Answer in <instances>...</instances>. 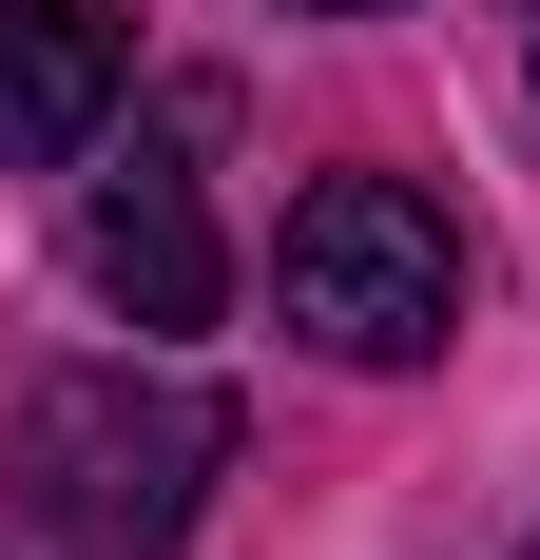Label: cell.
I'll list each match as a JSON object with an SVG mask.
<instances>
[{
	"label": "cell",
	"mask_w": 540,
	"mask_h": 560,
	"mask_svg": "<svg viewBox=\"0 0 540 560\" xmlns=\"http://www.w3.org/2000/svg\"><path fill=\"white\" fill-rule=\"evenodd\" d=\"M213 464H232V406L174 387V368H58L0 425V483H20V522L58 560H174Z\"/></svg>",
	"instance_id": "obj_1"
},
{
	"label": "cell",
	"mask_w": 540,
	"mask_h": 560,
	"mask_svg": "<svg viewBox=\"0 0 540 560\" xmlns=\"http://www.w3.org/2000/svg\"><path fill=\"white\" fill-rule=\"evenodd\" d=\"M270 290H290V329L348 348V368H425L444 310H463V252H444V213L406 194V174H309Z\"/></svg>",
	"instance_id": "obj_2"
},
{
	"label": "cell",
	"mask_w": 540,
	"mask_h": 560,
	"mask_svg": "<svg viewBox=\"0 0 540 560\" xmlns=\"http://www.w3.org/2000/svg\"><path fill=\"white\" fill-rule=\"evenodd\" d=\"M78 271H97V310H136V329H213V213H193V174L174 155H136V174H97L78 194Z\"/></svg>",
	"instance_id": "obj_3"
},
{
	"label": "cell",
	"mask_w": 540,
	"mask_h": 560,
	"mask_svg": "<svg viewBox=\"0 0 540 560\" xmlns=\"http://www.w3.org/2000/svg\"><path fill=\"white\" fill-rule=\"evenodd\" d=\"M116 78H136V20L116 0H0V174L78 155L116 116Z\"/></svg>",
	"instance_id": "obj_4"
},
{
	"label": "cell",
	"mask_w": 540,
	"mask_h": 560,
	"mask_svg": "<svg viewBox=\"0 0 540 560\" xmlns=\"http://www.w3.org/2000/svg\"><path fill=\"white\" fill-rule=\"evenodd\" d=\"M309 20H386V0H309Z\"/></svg>",
	"instance_id": "obj_5"
},
{
	"label": "cell",
	"mask_w": 540,
	"mask_h": 560,
	"mask_svg": "<svg viewBox=\"0 0 540 560\" xmlns=\"http://www.w3.org/2000/svg\"><path fill=\"white\" fill-rule=\"evenodd\" d=\"M521 78H540V0H521Z\"/></svg>",
	"instance_id": "obj_6"
},
{
	"label": "cell",
	"mask_w": 540,
	"mask_h": 560,
	"mask_svg": "<svg viewBox=\"0 0 540 560\" xmlns=\"http://www.w3.org/2000/svg\"><path fill=\"white\" fill-rule=\"evenodd\" d=\"M521 560H540V541H521Z\"/></svg>",
	"instance_id": "obj_7"
}]
</instances>
